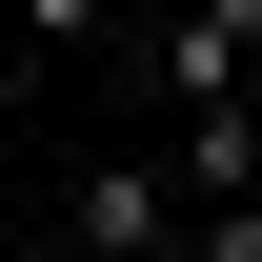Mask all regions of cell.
Returning a JSON list of instances; mask_svg holds the SVG:
<instances>
[{"label":"cell","instance_id":"277c9868","mask_svg":"<svg viewBox=\"0 0 262 262\" xmlns=\"http://www.w3.org/2000/svg\"><path fill=\"white\" fill-rule=\"evenodd\" d=\"M202 262H262V182H222V202H202Z\"/></svg>","mask_w":262,"mask_h":262},{"label":"cell","instance_id":"6da1fadb","mask_svg":"<svg viewBox=\"0 0 262 262\" xmlns=\"http://www.w3.org/2000/svg\"><path fill=\"white\" fill-rule=\"evenodd\" d=\"M61 222H81V262H162V162H101Z\"/></svg>","mask_w":262,"mask_h":262},{"label":"cell","instance_id":"5b68a950","mask_svg":"<svg viewBox=\"0 0 262 262\" xmlns=\"http://www.w3.org/2000/svg\"><path fill=\"white\" fill-rule=\"evenodd\" d=\"M20 40H101V0H20Z\"/></svg>","mask_w":262,"mask_h":262},{"label":"cell","instance_id":"3957f363","mask_svg":"<svg viewBox=\"0 0 262 262\" xmlns=\"http://www.w3.org/2000/svg\"><path fill=\"white\" fill-rule=\"evenodd\" d=\"M222 182H262V121L242 101H182V202H222Z\"/></svg>","mask_w":262,"mask_h":262},{"label":"cell","instance_id":"7a4b0ae2","mask_svg":"<svg viewBox=\"0 0 262 262\" xmlns=\"http://www.w3.org/2000/svg\"><path fill=\"white\" fill-rule=\"evenodd\" d=\"M242 61H262V0H182L162 81H182V101H242Z\"/></svg>","mask_w":262,"mask_h":262}]
</instances>
